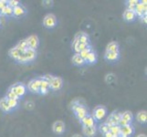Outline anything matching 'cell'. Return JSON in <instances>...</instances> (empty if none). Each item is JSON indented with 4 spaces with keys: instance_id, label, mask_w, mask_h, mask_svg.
Returning <instances> with one entry per match:
<instances>
[{
    "instance_id": "5",
    "label": "cell",
    "mask_w": 147,
    "mask_h": 137,
    "mask_svg": "<svg viewBox=\"0 0 147 137\" xmlns=\"http://www.w3.org/2000/svg\"><path fill=\"white\" fill-rule=\"evenodd\" d=\"M106 114H107V110H106L104 106H97V107L93 110V114L92 116L96 121L102 120L106 116Z\"/></svg>"
},
{
    "instance_id": "7",
    "label": "cell",
    "mask_w": 147,
    "mask_h": 137,
    "mask_svg": "<svg viewBox=\"0 0 147 137\" xmlns=\"http://www.w3.org/2000/svg\"><path fill=\"white\" fill-rule=\"evenodd\" d=\"M26 40H27V44H28V49L36 50L38 48L39 39L37 35H31V36H29L28 38H26Z\"/></svg>"
},
{
    "instance_id": "26",
    "label": "cell",
    "mask_w": 147,
    "mask_h": 137,
    "mask_svg": "<svg viewBox=\"0 0 147 137\" xmlns=\"http://www.w3.org/2000/svg\"><path fill=\"white\" fill-rule=\"evenodd\" d=\"M0 16H6V17H13V8L7 6L2 10H0Z\"/></svg>"
},
{
    "instance_id": "12",
    "label": "cell",
    "mask_w": 147,
    "mask_h": 137,
    "mask_svg": "<svg viewBox=\"0 0 147 137\" xmlns=\"http://www.w3.org/2000/svg\"><path fill=\"white\" fill-rule=\"evenodd\" d=\"M52 130L55 134H61L64 133V131H65V124L63 121H55L53 126H52Z\"/></svg>"
},
{
    "instance_id": "44",
    "label": "cell",
    "mask_w": 147,
    "mask_h": 137,
    "mask_svg": "<svg viewBox=\"0 0 147 137\" xmlns=\"http://www.w3.org/2000/svg\"><path fill=\"white\" fill-rule=\"evenodd\" d=\"M117 137H123V136H121V135H118Z\"/></svg>"
},
{
    "instance_id": "11",
    "label": "cell",
    "mask_w": 147,
    "mask_h": 137,
    "mask_svg": "<svg viewBox=\"0 0 147 137\" xmlns=\"http://www.w3.org/2000/svg\"><path fill=\"white\" fill-rule=\"evenodd\" d=\"M63 82L60 77H53L51 82H50V89L53 90H59L62 88Z\"/></svg>"
},
{
    "instance_id": "9",
    "label": "cell",
    "mask_w": 147,
    "mask_h": 137,
    "mask_svg": "<svg viewBox=\"0 0 147 137\" xmlns=\"http://www.w3.org/2000/svg\"><path fill=\"white\" fill-rule=\"evenodd\" d=\"M134 126L131 125V124L121 127L120 135L123 137H131L134 134Z\"/></svg>"
},
{
    "instance_id": "17",
    "label": "cell",
    "mask_w": 147,
    "mask_h": 137,
    "mask_svg": "<svg viewBox=\"0 0 147 137\" xmlns=\"http://www.w3.org/2000/svg\"><path fill=\"white\" fill-rule=\"evenodd\" d=\"M136 18H137V17H136L134 11H131V10L126 9L124 11V13H123V18H124L125 21H127V22L134 21Z\"/></svg>"
},
{
    "instance_id": "2",
    "label": "cell",
    "mask_w": 147,
    "mask_h": 137,
    "mask_svg": "<svg viewBox=\"0 0 147 137\" xmlns=\"http://www.w3.org/2000/svg\"><path fill=\"white\" fill-rule=\"evenodd\" d=\"M72 111L74 114L76 115V117H77V119H79L80 121L83 119L85 116L88 115V110L85 108V106L80 105L77 101H75V103L73 104Z\"/></svg>"
},
{
    "instance_id": "35",
    "label": "cell",
    "mask_w": 147,
    "mask_h": 137,
    "mask_svg": "<svg viewBox=\"0 0 147 137\" xmlns=\"http://www.w3.org/2000/svg\"><path fill=\"white\" fill-rule=\"evenodd\" d=\"M115 80V76L113 74H108L107 76H106V82H113V80Z\"/></svg>"
},
{
    "instance_id": "23",
    "label": "cell",
    "mask_w": 147,
    "mask_h": 137,
    "mask_svg": "<svg viewBox=\"0 0 147 137\" xmlns=\"http://www.w3.org/2000/svg\"><path fill=\"white\" fill-rule=\"evenodd\" d=\"M136 119L140 124H146L147 121V113L145 111H141L136 115Z\"/></svg>"
},
{
    "instance_id": "33",
    "label": "cell",
    "mask_w": 147,
    "mask_h": 137,
    "mask_svg": "<svg viewBox=\"0 0 147 137\" xmlns=\"http://www.w3.org/2000/svg\"><path fill=\"white\" fill-rule=\"evenodd\" d=\"M6 99H8V100H16V101H18L19 100V97L15 94L12 91L8 90L7 92V96H6Z\"/></svg>"
},
{
    "instance_id": "24",
    "label": "cell",
    "mask_w": 147,
    "mask_h": 137,
    "mask_svg": "<svg viewBox=\"0 0 147 137\" xmlns=\"http://www.w3.org/2000/svg\"><path fill=\"white\" fill-rule=\"evenodd\" d=\"M121 119L124 120L127 124H131V121H133V119H134L133 113H131V111H124L123 113H121Z\"/></svg>"
},
{
    "instance_id": "21",
    "label": "cell",
    "mask_w": 147,
    "mask_h": 137,
    "mask_svg": "<svg viewBox=\"0 0 147 137\" xmlns=\"http://www.w3.org/2000/svg\"><path fill=\"white\" fill-rule=\"evenodd\" d=\"M0 109H1V111H4V113H9V111H12L11 108L9 107L6 98H3L0 100Z\"/></svg>"
},
{
    "instance_id": "22",
    "label": "cell",
    "mask_w": 147,
    "mask_h": 137,
    "mask_svg": "<svg viewBox=\"0 0 147 137\" xmlns=\"http://www.w3.org/2000/svg\"><path fill=\"white\" fill-rule=\"evenodd\" d=\"M72 63L76 66H83L85 64V60L79 54H74L72 57Z\"/></svg>"
},
{
    "instance_id": "40",
    "label": "cell",
    "mask_w": 147,
    "mask_h": 137,
    "mask_svg": "<svg viewBox=\"0 0 147 137\" xmlns=\"http://www.w3.org/2000/svg\"><path fill=\"white\" fill-rule=\"evenodd\" d=\"M103 137H117V136H115V135H113V134L111 133V132L109 131L108 133H106V134H103Z\"/></svg>"
},
{
    "instance_id": "29",
    "label": "cell",
    "mask_w": 147,
    "mask_h": 137,
    "mask_svg": "<svg viewBox=\"0 0 147 137\" xmlns=\"http://www.w3.org/2000/svg\"><path fill=\"white\" fill-rule=\"evenodd\" d=\"M110 132L113 135L115 136H118L121 134V127L119 125H113V126H110Z\"/></svg>"
},
{
    "instance_id": "38",
    "label": "cell",
    "mask_w": 147,
    "mask_h": 137,
    "mask_svg": "<svg viewBox=\"0 0 147 137\" xmlns=\"http://www.w3.org/2000/svg\"><path fill=\"white\" fill-rule=\"evenodd\" d=\"M7 6V1H6V0H0V10H2Z\"/></svg>"
},
{
    "instance_id": "10",
    "label": "cell",
    "mask_w": 147,
    "mask_h": 137,
    "mask_svg": "<svg viewBox=\"0 0 147 137\" xmlns=\"http://www.w3.org/2000/svg\"><path fill=\"white\" fill-rule=\"evenodd\" d=\"M134 13L136 15V17H139V18L146 16V5L142 4L139 1L138 4L134 7Z\"/></svg>"
},
{
    "instance_id": "18",
    "label": "cell",
    "mask_w": 147,
    "mask_h": 137,
    "mask_svg": "<svg viewBox=\"0 0 147 137\" xmlns=\"http://www.w3.org/2000/svg\"><path fill=\"white\" fill-rule=\"evenodd\" d=\"M105 59L108 61H116L120 58V52H105Z\"/></svg>"
},
{
    "instance_id": "43",
    "label": "cell",
    "mask_w": 147,
    "mask_h": 137,
    "mask_svg": "<svg viewBox=\"0 0 147 137\" xmlns=\"http://www.w3.org/2000/svg\"><path fill=\"white\" fill-rule=\"evenodd\" d=\"M72 137H82V135H80V134H74Z\"/></svg>"
},
{
    "instance_id": "39",
    "label": "cell",
    "mask_w": 147,
    "mask_h": 137,
    "mask_svg": "<svg viewBox=\"0 0 147 137\" xmlns=\"http://www.w3.org/2000/svg\"><path fill=\"white\" fill-rule=\"evenodd\" d=\"M26 108L28 110H32L34 108V103H31V101H28V103H26Z\"/></svg>"
},
{
    "instance_id": "6",
    "label": "cell",
    "mask_w": 147,
    "mask_h": 137,
    "mask_svg": "<svg viewBox=\"0 0 147 137\" xmlns=\"http://www.w3.org/2000/svg\"><path fill=\"white\" fill-rule=\"evenodd\" d=\"M121 113H113L108 117L107 121H105V124H107L109 127H110V126H113V125H118L119 121H121Z\"/></svg>"
},
{
    "instance_id": "28",
    "label": "cell",
    "mask_w": 147,
    "mask_h": 137,
    "mask_svg": "<svg viewBox=\"0 0 147 137\" xmlns=\"http://www.w3.org/2000/svg\"><path fill=\"white\" fill-rule=\"evenodd\" d=\"M8 54H9V56H10V57H11L13 59L18 60V58H19V56H20V54H21V52H20L18 49H17L16 48H13V49H11L9 50Z\"/></svg>"
},
{
    "instance_id": "27",
    "label": "cell",
    "mask_w": 147,
    "mask_h": 137,
    "mask_svg": "<svg viewBox=\"0 0 147 137\" xmlns=\"http://www.w3.org/2000/svg\"><path fill=\"white\" fill-rule=\"evenodd\" d=\"M15 48H16L17 49H18L21 53L24 52L25 50L28 49V44H27V40H26V39H23V40H21V41H19L18 44Z\"/></svg>"
},
{
    "instance_id": "19",
    "label": "cell",
    "mask_w": 147,
    "mask_h": 137,
    "mask_svg": "<svg viewBox=\"0 0 147 137\" xmlns=\"http://www.w3.org/2000/svg\"><path fill=\"white\" fill-rule=\"evenodd\" d=\"M97 132V128L96 126H92V127H83L82 128V133L84 135L87 137H93L96 134Z\"/></svg>"
},
{
    "instance_id": "30",
    "label": "cell",
    "mask_w": 147,
    "mask_h": 137,
    "mask_svg": "<svg viewBox=\"0 0 147 137\" xmlns=\"http://www.w3.org/2000/svg\"><path fill=\"white\" fill-rule=\"evenodd\" d=\"M92 51V46H90V47L88 48V49H84V50H82V51H80V53H79V55L82 57L83 59H85L86 58H87V56Z\"/></svg>"
},
{
    "instance_id": "25",
    "label": "cell",
    "mask_w": 147,
    "mask_h": 137,
    "mask_svg": "<svg viewBox=\"0 0 147 137\" xmlns=\"http://www.w3.org/2000/svg\"><path fill=\"white\" fill-rule=\"evenodd\" d=\"M84 60H85V63L93 64V63H95L96 61H97V56H96L94 51H92L87 56V58H86Z\"/></svg>"
},
{
    "instance_id": "16",
    "label": "cell",
    "mask_w": 147,
    "mask_h": 137,
    "mask_svg": "<svg viewBox=\"0 0 147 137\" xmlns=\"http://www.w3.org/2000/svg\"><path fill=\"white\" fill-rule=\"evenodd\" d=\"M75 40H77L79 43H84V44H90V38L89 36L84 32H79L75 37Z\"/></svg>"
},
{
    "instance_id": "32",
    "label": "cell",
    "mask_w": 147,
    "mask_h": 137,
    "mask_svg": "<svg viewBox=\"0 0 147 137\" xmlns=\"http://www.w3.org/2000/svg\"><path fill=\"white\" fill-rule=\"evenodd\" d=\"M7 103L9 105V107L11 108V110H13V109L18 107V101H16V100H8V99H7Z\"/></svg>"
},
{
    "instance_id": "41",
    "label": "cell",
    "mask_w": 147,
    "mask_h": 137,
    "mask_svg": "<svg viewBox=\"0 0 147 137\" xmlns=\"http://www.w3.org/2000/svg\"><path fill=\"white\" fill-rule=\"evenodd\" d=\"M141 18V21L143 22L144 24H146L147 23V19H146V16H144V17H142L140 18Z\"/></svg>"
},
{
    "instance_id": "20",
    "label": "cell",
    "mask_w": 147,
    "mask_h": 137,
    "mask_svg": "<svg viewBox=\"0 0 147 137\" xmlns=\"http://www.w3.org/2000/svg\"><path fill=\"white\" fill-rule=\"evenodd\" d=\"M119 44L115 41H111L107 45V48H106V51L108 52H119Z\"/></svg>"
},
{
    "instance_id": "31",
    "label": "cell",
    "mask_w": 147,
    "mask_h": 137,
    "mask_svg": "<svg viewBox=\"0 0 147 137\" xmlns=\"http://www.w3.org/2000/svg\"><path fill=\"white\" fill-rule=\"evenodd\" d=\"M99 131H100V133L101 134H104L108 133V132L110 131V127L105 123H103V124H101L99 126Z\"/></svg>"
},
{
    "instance_id": "36",
    "label": "cell",
    "mask_w": 147,
    "mask_h": 137,
    "mask_svg": "<svg viewBox=\"0 0 147 137\" xmlns=\"http://www.w3.org/2000/svg\"><path fill=\"white\" fill-rule=\"evenodd\" d=\"M138 0H129V1H127V6L128 7H135L136 5L138 4Z\"/></svg>"
},
{
    "instance_id": "4",
    "label": "cell",
    "mask_w": 147,
    "mask_h": 137,
    "mask_svg": "<svg viewBox=\"0 0 147 137\" xmlns=\"http://www.w3.org/2000/svg\"><path fill=\"white\" fill-rule=\"evenodd\" d=\"M57 25V18L53 14H48L43 19V26L46 28H53Z\"/></svg>"
},
{
    "instance_id": "8",
    "label": "cell",
    "mask_w": 147,
    "mask_h": 137,
    "mask_svg": "<svg viewBox=\"0 0 147 137\" xmlns=\"http://www.w3.org/2000/svg\"><path fill=\"white\" fill-rule=\"evenodd\" d=\"M39 86H40V79H34L28 82V89L29 91H31L33 93H39Z\"/></svg>"
},
{
    "instance_id": "15",
    "label": "cell",
    "mask_w": 147,
    "mask_h": 137,
    "mask_svg": "<svg viewBox=\"0 0 147 137\" xmlns=\"http://www.w3.org/2000/svg\"><path fill=\"white\" fill-rule=\"evenodd\" d=\"M50 90V84L46 82L45 80H43L42 78L40 79V86H39V93H41L43 95L48 94L49 91Z\"/></svg>"
},
{
    "instance_id": "14",
    "label": "cell",
    "mask_w": 147,
    "mask_h": 137,
    "mask_svg": "<svg viewBox=\"0 0 147 137\" xmlns=\"http://www.w3.org/2000/svg\"><path fill=\"white\" fill-rule=\"evenodd\" d=\"M26 13H27V9L22 5H19L17 7L13 8V17L15 18H21L25 16Z\"/></svg>"
},
{
    "instance_id": "34",
    "label": "cell",
    "mask_w": 147,
    "mask_h": 137,
    "mask_svg": "<svg viewBox=\"0 0 147 137\" xmlns=\"http://www.w3.org/2000/svg\"><path fill=\"white\" fill-rule=\"evenodd\" d=\"M19 5H20V2L17 1V0H9V1H7V6L10 7L11 8L17 7L18 6H19Z\"/></svg>"
},
{
    "instance_id": "3",
    "label": "cell",
    "mask_w": 147,
    "mask_h": 137,
    "mask_svg": "<svg viewBox=\"0 0 147 137\" xmlns=\"http://www.w3.org/2000/svg\"><path fill=\"white\" fill-rule=\"evenodd\" d=\"M8 90L12 91V92H14L15 94L18 96V97L21 98V97H23L25 94H26V92H27V87L24 84L17 83V84L12 85L11 87L9 88Z\"/></svg>"
},
{
    "instance_id": "42",
    "label": "cell",
    "mask_w": 147,
    "mask_h": 137,
    "mask_svg": "<svg viewBox=\"0 0 147 137\" xmlns=\"http://www.w3.org/2000/svg\"><path fill=\"white\" fill-rule=\"evenodd\" d=\"M136 137H146V135L145 134H139V135H137Z\"/></svg>"
},
{
    "instance_id": "13",
    "label": "cell",
    "mask_w": 147,
    "mask_h": 137,
    "mask_svg": "<svg viewBox=\"0 0 147 137\" xmlns=\"http://www.w3.org/2000/svg\"><path fill=\"white\" fill-rule=\"evenodd\" d=\"M80 124H82L83 127H92V126H95V120L92 115L88 114L83 119L80 120Z\"/></svg>"
},
{
    "instance_id": "1",
    "label": "cell",
    "mask_w": 147,
    "mask_h": 137,
    "mask_svg": "<svg viewBox=\"0 0 147 137\" xmlns=\"http://www.w3.org/2000/svg\"><path fill=\"white\" fill-rule=\"evenodd\" d=\"M37 56V52L35 49H28L25 50L24 52H22L20 54L18 59L17 60L19 63H27V62H30L33 61V60L36 59Z\"/></svg>"
},
{
    "instance_id": "37",
    "label": "cell",
    "mask_w": 147,
    "mask_h": 137,
    "mask_svg": "<svg viewBox=\"0 0 147 137\" xmlns=\"http://www.w3.org/2000/svg\"><path fill=\"white\" fill-rule=\"evenodd\" d=\"M53 77H54V76H51V75H49V74H47V75H45L42 79H43V80H46V82H48L50 84V82H51V80H52Z\"/></svg>"
}]
</instances>
